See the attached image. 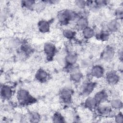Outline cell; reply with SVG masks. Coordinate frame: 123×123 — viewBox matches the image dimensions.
I'll use <instances>...</instances> for the list:
<instances>
[{"label":"cell","mask_w":123,"mask_h":123,"mask_svg":"<svg viewBox=\"0 0 123 123\" xmlns=\"http://www.w3.org/2000/svg\"><path fill=\"white\" fill-rule=\"evenodd\" d=\"M58 17L62 23H67L75 20L77 18V14L73 10L66 9L60 12Z\"/></svg>","instance_id":"1"},{"label":"cell","mask_w":123,"mask_h":123,"mask_svg":"<svg viewBox=\"0 0 123 123\" xmlns=\"http://www.w3.org/2000/svg\"><path fill=\"white\" fill-rule=\"evenodd\" d=\"M17 99L19 103L23 105H26L31 103L33 98L29 92L25 89H20L17 93Z\"/></svg>","instance_id":"2"},{"label":"cell","mask_w":123,"mask_h":123,"mask_svg":"<svg viewBox=\"0 0 123 123\" xmlns=\"http://www.w3.org/2000/svg\"><path fill=\"white\" fill-rule=\"evenodd\" d=\"M115 53V49L110 45H108L105 47L101 53L102 58L106 61L111 60L114 56Z\"/></svg>","instance_id":"3"},{"label":"cell","mask_w":123,"mask_h":123,"mask_svg":"<svg viewBox=\"0 0 123 123\" xmlns=\"http://www.w3.org/2000/svg\"><path fill=\"white\" fill-rule=\"evenodd\" d=\"M44 52L47 58H52L56 52L55 45L51 42H47L44 45Z\"/></svg>","instance_id":"4"},{"label":"cell","mask_w":123,"mask_h":123,"mask_svg":"<svg viewBox=\"0 0 123 123\" xmlns=\"http://www.w3.org/2000/svg\"><path fill=\"white\" fill-rule=\"evenodd\" d=\"M106 80L110 85L117 84L120 80L119 75L114 71H110L106 74Z\"/></svg>","instance_id":"5"},{"label":"cell","mask_w":123,"mask_h":123,"mask_svg":"<svg viewBox=\"0 0 123 123\" xmlns=\"http://www.w3.org/2000/svg\"><path fill=\"white\" fill-rule=\"evenodd\" d=\"M104 74V69L103 67L100 65H93L90 70V74L91 75L96 78H100Z\"/></svg>","instance_id":"6"},{"label":"cell","mask_w":123,"mask_h":123,"mask_svg":"<svg viewBox=\"0 0 123 123\" xmlns=\"http://www.w3.org/2000/svg\"><path fill=\"white\" fill-rule=\"evenodd\" d=\"M12 95V90L11 87L8 85H3L1 86L0 95L3 99L10 98Z\"/></svg>","instance_id":"7"},{"label":"cell","mask_w":123,"mask_h":123,"mask_svg":"<svg viewBox=\"0 0 123 123\" xmlns=\"http://www.w3.org/2000/svg\"><path fill=\"white\" fill-rule=\"evenodd\" d=\"M98 105L106 101L108 98L107 92L105 90H101L98 91L94 96Z\"/></svg>","instance_id":"8"},{"label":"cell","mask_w":123,"mask_h":123,"mask_svg":"<svg viewBox=\"0 0 123 123\" xmlns=\"http://www.w3.org/2000/svg\"><path fill=\"white\" fill-rule=\"evenodd\" d=\"M72 96V92L71 89L68 88L62 89L60 94V97L61 100L65 103L69 102L71 101Z\"/></svg>","instance_id":"9"},{"label":"cell","mask_w":123,"mask_h":123,"mask_svg":"<svg viewBox=\"0 0 123 123\" xmlns=\"http://www.w3.org/2000/svg\"><path fill=\"white\" fill-rule=\"evenodd\" d=\"M106 27L109 32H115L119 29L120 24L118 20L114 19L109 21L107 23Z\"/></svg>","instance_id":"10"},{"label":"cell","mask_w":123,"mask_h":123,"mask_svg":"<svg viewBox=\"0 0 123 123\" xmlns=\"http://www.w3.org/2000/svg\"><path fill=\"white\" fill-rule=\"evenodd\" d=\"M49 75L48 73L44 69H39L36 72L35 74L36 79L39 82H45L48 79Z\"/></svg>","instance_id":"11"},{"label":"cell","mask_w":123,"mask_h":123,"mask_svg":"<svg viewBox=\"0 0 123 123\" xmlns=\"http://www.w3.org/2000/svg\"><path fill=\"white\" fill-rule=\"evenodd\" d=\"M96 84L92 82H89L85 84L82 88L83 94L86 96L90 95L94 90Z\"/></svg>","instance_id":"12"},{"label":"cell","mask_w":123,"mask_h":123,"mask_svg":"<svg viewBox=\"0 0 123 123\" xmlns=\"http://www.w3.org/2000/svg\"><path fill=\"white\" fill-rule=\"evenodd\" d=\"M97 108L98 112L101 115H107L110 114L112 111V109L110 106V105H107L103 104L102 103L99 104Z\"/></svg>","instance_id":"13"},{"label":"cell","mask_w":123,"mask_h":123,"mask_svg":"<svg viewBox=\"0 0 123 123\" xmlns=\"http://www.w3.org/2000/svg\"><path fill=\"white\" fill-rule=\"evenodd\" d=\"M37 27L39 32L42 33H46L49 31L50 24L48 21L42 20L38 22Z\"/></svg>","instance_id":"14"},{"label":"cell","mask_w":123,"mask_h":123,"mask_svg":"<svg viewBox=\"0 0 123 123\" xmlns=\"http://www.w3.org/2000/svg\"><path fill=\"white\" fill-rule=\"evenodd\" d=\"M78 56L76 54L71 52L66 55L65 57V62L68 65L72 66L75 64L77 61Z\"/></svg>","instance_id":"15"},{"label":"cell","mask_w":123,"mask_h":123,"mask_svg":"<svg viewBox=\"0 0 123 123\" xmlns=\"http://www.w3.org/2000/svg\"><path fill=\"white\" fill-rule=\"evenodd\" d=\"M77 28L80 30H83L86 27L88 26V21L85 16H81L77 18L76 22Z\"/></svg>","instance_id":"16"},{"label":"cell","mask_w":123,"mask_h":123,"mask_svg":"<svg viewBox=\"0 0 123 123\" xmlns=\"http://www.w3.org/2000/svg\"><path fill=\"white\" fill-rule=\"evenodd\" d=\"M83 74L77 69H73L72 71L70 78L71 80L75 83L79 82L83 78Z\"/></svg>","instance_id":"17"},{"label":"cell","mask_w":123,"mask_h":123,"mask_svg":"<svg viewBox=\"0 0 123 123\" xmlns=\"http://www.w3.org/2000/svg\"><path fill=\"white\" fill-rule=\"evenodd\" d=\"M98 105V104L94 97H88L85 101V107L89 110L95 109Z\"/></svg>","instance_id":"18"},{"label":"cell","mask_w":123,"mask_h":123,"mask_svg":"<svg viewBox=\"0 0 123 123\" xmlns=\"http://www.w3.org/2000/svg\"><path fill=\"white\" fill-rule=\"evenodd\" d=\"M82 34L84 38L88 39L91 38L95 35V32L92 28L87 26L82 30Z\"/></svg>","instance_id":"19"},{"label":"cell","mask_w":123,"mask_h":123,"mask_svg":"<svg viewBox=\"0 0 123 123\" xmlns=\"http://www.w3.org/2000/svg\"><path fill=\"white\" fill-rule=\"evenodd\" d=\"M109 105L111 109L120 110L122 109L123 107V103L120 99L117 98H114L110 101Z\"/></svg>","instance_id":"20"},{"label":"cell","mask_w":123,"mask_h":123,"mask_svg":"<svg viewBox=\"0 0 123 123\" xmlns=\"http://www.w3.org/2000/svg\"><path fill=\"white\" fill-rule=\"evenodd\" d=\"M96 37L102 41H106L109 40L110 38V33L108 30H102L99 32L95 34Z\"/></svg>","instance_id":"21"},{"label":"cell","mask_w":123,"mask_h":123,"mask_svg":"<svg viewBox=\"0 0 123 123\" xmlns=\"http://www.w3.org/2000/svg\"><path fill=\"white\" fill-rule=\"evenodd\" d=\"M75 32L70 29H65L62 31V36L68 39H73L75 37Z\"/></svg>","instance_id":"22"},{"label":"cell","mask_w":123,"mask_h":123,"mask_svg":"<svg viewBox=\"0 0 123 123\" xmlns=\"http://www.w3.org/2000/svg\"><path fill=\"white\" fill-rule=\"evenodd\" d=\"M29 120L31 122H39L40 120V115L37 112H31L29 114Z\"/></svg>","instance_id":"23"},{"label":"cell","mask_w":123,"mask_h":123,"mask_svg":"<svg viewBox=\"0 0 123 123\" xmlns=\"http://www.w3.org/2000/svg\"><path fill=\"white\" fill-rule=\"evenodd\" d=\"M36 4V1L34 0H23L22 1V4L23 7L27 9H32L34 8Z\"/></svg>","instance_id":"24"},{"label":"cell","mask_w":123,"mask_h":123,"mask_svg":"<svg viewBox=\"0 0 123 123\" xmlns=\"http://www.w3.org/2000/svg\"><path fill=\"white\" fill-rule=\"evenodd\" d=\"M21 49L23 52L25 54H29L31 53L33 49L31 46L28 44H24L21 46Z\"/></svg>","instance_id":"25"},{"label":"cell","mask_w":123,"mask_h":123,"mask_svg":"<svg viewBox=\"0 0 123 123\" xmlns=\"http://www.w3.org/2000/svg\"><path fill=\"white\" fill-rule=\"evenodd\" d=\"M53 122L55 123H64L65 122L64 118L63 116L59 113H55L52 118Z\"/></svg>","instance_id":"26"},{"label":"cell","mask_w":123,"mask_h":123,"mask_svg":"<svg viewBox=\"0 0 123 123\" xmlns=\"http://www.w3.org/2000/svg\"><path fill=\"white\" fill-rule=\"evenodd\" d=\"M74 4L78 8L80 9H84L86 7V1L83 0H77L74 1Z\"/></svg>","instance_id":"27"},{"label":"cell","mask_w":123,"mask_h":123,"mask_svg":"<svg viewBox=\"0 0 123 123\" xmlns=\"http://www.w3.org/2000/svg\"><path fill=\"white\" fill-rule=\"evenodd\" d=\"M114 15L115 17V19L118 21L122 20L123 17V12L122 9L121 8L116 9L114 12Z\"/></svg>","instance_id":"28"},{"label":"cell","mask_w":123,"mask_h":123,"mask_svg":"<svg viewBox=\"0 0 123 123\" xmlns=\"http://www.w3.org/2000/svg\"><path fill=\"white\" fill-rule=\"evenodd\" d=\"M8 45L12 48H15L19 46V42L17 39H11L9 40Z\"/></svg>","instance_id":"29"},{"label":"cell","mask_w":123,"mask_h":123,"mask_svg":"<svg viewBox=\"0 0 123 123\" xmlns=\"http://www.w3.org/2000/svg\"><path fill=\"white\" fill-rule=\"evenodd\" d=\"M114 120L115 122L118 123H122L123 122V115L121 112L118 113L115 116Z\"/></svg>","instance_id":"30"},{"label":"cell","mask_w":123,"mask_h":123,"mask_svg":"<svg viewBox=\"0 0 123 123\" xmlns=\"http://www.w3.org/2000/svg\"><path fill=\"white\" fill-rule=\"evenodd\" d=\"M95 1L99 8L105 5L107 3V1L103 0H95Z\"/></svg>","instance_id":"31"},{"label":"cell","mask_w":123,"mask_h":123,"mask_svg":"<svg viewBox=\"0 0 123 123\" xmlns=\"http://www.w3.org/2000/svg\"><path fill=\"white\" fill-rule=\"evenodd\" d=\"M82 66H83L85 67H87L88 65L89 66V65H90V62H89L88 60L87 61V60H84L82 62Z\"/></svg>","instance_id":"32"}]
</instances>
